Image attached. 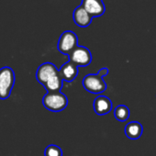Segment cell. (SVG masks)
<instances>
[{"instance_id":"6da1fadb","label":"cell","mask_w":156,"mask_h":156,"mask_svg":"<svg viewBox=\"0 0 156 156\" xmlns=\"http://www.w3.org/2000/svg\"><path fill=\"white\" fill-rule=\"evenodd\" d=\"M36 79L45 87L47 92H59L63 86L60 70L51 62H44L39 66L36 72Z\"/></svg>"},{"instance_id":"7a4b0ae2","label":"cell","mask_w":156,"mask_h":156,"mask_svg":"<svg viewBox=\"0 0 156 156\" xmlns=\"http://www.w3.org/2000/svg\"><path fill=\"white\" fill-rule=\"evenodd\" d=\"M108 74V69L104 67L98 73L87 74L83 79L84 88L92 94H100L107 90V84L104 77Z\"/></svg>"},{"instance_id":"3957f363","label":"cell","mask_w":156,"mask_h":156,"mask_svg":"<svg viewBox=\"0 0 156 156\" xmlns=\"http://www.w3.org/2000/svg\"><path fill=\"white\" fill-rule=\"evenodd\" d=\"M42 105L49 111L60 112L67 107L68 98L61 91L47 92V94L42 98Z\"/></svg>"},{"instance_id":"277c9868","label":"cell","mask_w":156,"mask_h":156,"mask_svg":"<svg viewBox=\"0 0 156 156\" xmlns=\"http://www.w3.org/2000/svg\"><path fill=\"white\" fill-rule=\"evenodd\" d=\"M15 85V73L8 66L0 69V99H8Z\"/></svg>"},{"instance_id":"5b68a950","label":"cell","mask_w":156,"mask_h":156,"mask_svg":"<svg viewBox=\"0 0 156 156\" xmlns=\"http://www.w3.org/2000/svg\"><path fill=\"white\" fill-rule=\"evenodd\" d=\"M77 46H79L78 45L77 35L73 31L66 30V31H63L59 38L57 49L61 53L69 56L70 53Z\"/></svg>"},{"instance_id":"8992f818","label":"cell","mask_w":156,"mask_h":156,"mask_svg":"<svg viewBox=\"0 0 156 156\" xmlns=\"http://www.w3.org/2000/svg\"><path fill=\"white\" fill-rule=\"evenodd\" d=\"M69 61L77 66H87L92 62V54L85 46H77L69 55Z\"/></svg>"},{"instance_id":"52a82bcc","label":"cell","mask_w":156,"mask_h":156,"mask_svg":"<svg viewBox=\"0 0 156 156\" xmlns=\"http://www.w3.org/2000/svg\"><path fill=\"white\" fill-rule=\"evenodd\" d=\"M81 6L93 17H101L106 12L103 0H82Z\"/></svg>"},{"instance_id":"ba28073f","label":"cell","mask_w":156,"mask_h":156,"mask_svg":"<svg viewBox=\"0 0 156 156\" xmlns=\"http://www.w3.org/2000/svg\"><path fill=\"white\" fill-rule=\"evenodd\" d=\"M93 17L80 5L73 12V20L80 28H87L92 23Z\"/></svg>"},{"instance_id":"9c48e42d","label":"cell","mask_w":156,"mask_h":156,"mask_svg":"<svg viewBox=\"0 0 156 156\" xmlns=\"http://www.w3.org/2000/svg\"><path fill=\"white\" fill-rule=\"evenodd\" d=\"M94 110L95 113L99 116L108 114L112 110V101L106 96H98L94 100Z\"/></svg>"},{"instance_id":"30bf717a","label":"cell","mask_w":156,"mask_h":156,"mask_svg":"<svg viewBox=\"0 0 156 156\" xmlns=\"http://www.w3.org/2000/svg\"><path fill=\"white\" fill-rule=\"evenodd\" d=\"M60 73L62 77L63 81L68 83L73 82L78 75V66L73 62L68 61L60 68Z\"/></svg>"},{"instance_id":"8fae6325","label":"cell","mask_w":156,"mask_h":156,"mask_svg":"<svg viewBox=\"0 0 156 156\" xmlns=\"http://www.w3.org/2000/svg\"><path fill=\"white\" fill-rule=\"evenodd\" d=\"M125 135L129 140H138L143 132L142 125L138 121H131L125 127Z\"/></svg>"},{"instance_id":"7c38bea8","label":"cell","mask_w":156,"mask_h":156,"mask_svg":"<svg viewBox=\"0 0 156 156\" xmlns=\"http://www.w3.org/2000/svg\"><path fill=\"white\" fill-rule=\"evenodd\" d=\"M130 115V111L129 108L125 105H119L116 107L114 110V117L117 120L124 122L129 119Z\"/></svg>"},{"instance_id":"4fadbf2b","label":"cell","mask_w":156,"mask_h":156,"mask_svg":"<svg viewBox=\"0 0 156 156\" xmlns=\"http://www.w3.org/2000/svg\"><path fill=\"white\" fill-rule=\"evenodd\" d=\"M44 156H62V151L59 146L51 144L45 148Z\"/></svg>"}]
</instances>
